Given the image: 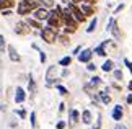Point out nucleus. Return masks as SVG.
Returning <instances> with one entry per match:
<instances>
[{"instance_id": "c9c22d12", "label": "nucleus", "mask_w": 132, "mask_h": 129, "mask_svg": "<svg viewBox=\"0 0 132 129\" xmlns=\"http://www.w3.org/2000/svg\"><path fill=\"white\" fill-rule=\"evenodd\" d=\"M62 111H65V105L60 103V105H59V113H62Z\"/></svg>"}, {"instance_id": "c85d7f7f", "label": "nucleus", "mask_w": 132, "mask_h": 129, "mask_svg": "<svg viewBox=\"0 0 132 129\" xmlns=\"http://www.w3.org/2000/svg\"><path fill=\"white\" fill-rule=\"evenodd\" d=\"M114 79L116 80H122V72H121V70H114Z\"/></svg>"}, {"instance_id": "bb28decb", "label": "nucleus", "mask_w": 132, "mask_h": 129, "mask_svg": "<svg viewBox=\"0 0 132 129\" xmlns=\"http://www.w3.org/2000/svg\"><path fill=\"white\" fill-rule=\"evenodd\" d=\"M57 90L60 92V95H69V90L65 88V87H62V85H57Z\"/></svg>"}, {"instance_id": "e433bc0d", "label": "nucleus", "mask_w": 132, "mask_h": 129, "mask_svg": "<svg viewBox=\"0 0 132 129\" xmlns=\"http://www.w3.org/2000/svg\"><path fill=\"white\" fill-rule=\"evenodd\" d=\"M39 54H41V62H46V54L43 52V51H39Z\"/></svg>"}, {"instance_id": "c756f323", "label": "nucleus", "mask_w": 132, "mask_h": 129, "mask_svg": "<svg viewBox=\"0 0 132 129\" xmlns=\"http://www.w3.org/2000/svg\"><path fill=\"white\" fill-rule=\"evenodd\" d=\"M41 3H44L46 7H52V5H54V0H41Z\"/></svg>"}, {"instance_id": "37998d69", "label": "nucleus", "mask_w": 132, "mask_h": 129, "mask_svg": "<svg viewBox=\"0 0 132 129\" xmlns=\"http://www.w3.org/2000/svg\"><path fill=\"white\" fill-rule=\"evenodd\" d=\"M60 2H64V3H70L72 0H60Z\"/></svg>"}, {"instance_id": "a878e982", "label": "nucleus", "mask_w": 132, "mask_h": 129, "mask_svg": "<svg viewBox=\"0 0 132 129\" xmlns=\"http://www.w3.org/2000/svg\"><path fill=\"white\" fill-rule=\"evenodd\" d=\"M29 92H31V93H34V92H36V84H34L33 79H29Z\"/></svg>"}, {"instance_id": "9b49d317", "label": "nucleus", "mask_w": 132, "mask_h": 129, "mask_svg": "<svg viewBox=\"0 0 132 129\" xmlns=\"http://www.w3.org/2000/svg\"><path fill=\"white\" fill-rule=\"evenodd\" d=\"M34 18L39 20V21L47 20V18H49V12H47L46 8H36V10H34Z\"/></svg>"}, {"instance_id": "5701e85b", "label": "nucleus", "mask_w": 132, "mask_h": 129, "mask_svg": "<svg viewBox=\"0 0 132 129\" xmlns=\"http://www.w3.org/2000/svg\"><path fill=\"white\" fill-rule=\"evenodd\" d=\"M101 119H103V118H101V115H100L98 118H96V123L93 124V127H91V129H101Z\"/></svg>"}, {"instance_id": "dca6fc26", "label": "nucleus", "mask_w": 132, "mask_h": 129, "mask_svg": "<svg viewBox=\"0 0 132 129\" xmlns=\"http://www.w3.org/2000/svg\"><path fill=\"white\" fill-rule=\"evenodd\" d=\"M98 96H100L101 103H104V105H109V103H111V98H109V95L106 93V92H100Z\"/></svg>"}, {"instance_id": "aec40b11", "label": "nucleus", "mask_w": 132, "mask_h": 129, "mask_svg": "<svg viewBox=\"0 0 132 129\" xmlns=\"http://www.w3.org/2000/svg\"><path fill=\"white\" fill-rule=\"evenodd\" d=\"M95 52L98 54V56H101V57H104V56H106V51H104V43L101 44V46H98V48L95 49Z\"/></svg>"}, {"instance_id": "c03bdc74", "label": "nucleus", "mask_w": 132, "mask_h": 129, "mask_svg": "<svg viewBox=\"0 0 132 129\" xmlns=\"http://www.w3.org/2000/svg\"><path fill=\"white\" fill-rule=\"evenodd\" d=\"M0 10H3V3L2 2H0Z\"/></svg>"}, {"instance_id": "2eb2a0df", "label": "nucleus", "mask_w": 132, "mask_h": 129, "mask_svg": "<svg viewBox=\"0 0 132 129\" xmlns=\"http://www.w3.org/2000/svg\"><path fill=\"white\" fill-rule=\"evenodd\" d=\"M91 111H88V110H85L83 113H82V123H85V124H91Z\"/></svg>"}, {"instance_id": "79ce46f5", "label": "nucleus", "mask_w": 132, "mask_h": 129, "mask_svg": "<svg viewBox=\"0 0 132 129\" xmlns=\"http://www.w3.org/2000/svg\"><path fill=\"white\" fill-rule=\"evenodd\" d=\"M127 88H129V90L132 92V82H129V85H127Z\"/></svg>"}, {"instance_id": "a211bd4d", "label": "nucleus", "mask_w": 132, "mask_h": 129, "mask_svg": "<svg viewBox=\"0 0 132 129\" xmlns=\"http://www.w3.org/2000/svg\"><path fill=\"white\" fill-rule=\"evenodd\" d=\"M26 23L29 25V26L36 28V29H38V28H43V26H41V23H39V20H36V18H28V20H26Z\"/></svg>"}, {"instance_id": "b1692460", "label": "nucleus", "mask_w": 132, "mask_h": 129, "mask_svg": "<svg viewBox=\"0 0 132 129\" xmlns=\"http://www.w3.org/2000/svg\"><path fill=\"white\" fill-rule=\"evenodd\" d=\"M59 41H60V44H64V46H69V38H67V36H62V34H60L59 36Z\"/></svg>"}, {"instance_id": "2f4dec72", "label": "nucleus", "mask_w": 132, "mask_h": 129, "mask_svg": "<svg viewBox=\"0 0 132 129\" xmlns=\"http://www.w3.org/2000/svg\"><path fill=\"white\" fill-rule=\"evenodd\" d=\"M122 10H124V3H121V5H119V7H118V8H116V10H114V15H118L119 12H122Z\"/></svg>"}, {"instance_id": "7c9ffc66", "label": "nucleus", "mask_w": 132, "mask_h": 129, "mask_svg": "<svg viewBox=\"0 0 132 129\" xmlns=\"http://www.w3.org/2000/svg\"><path fill=\"white\" fill-rule=\"evenodd\" d=\"M87 69H88L90 72H95V70H96V65H95L93 62H88V67H87Z\"/></svg>"}, {"instance_id": "20e7f679", "label": "nucleus", "mask_w": 132, "mask_h": 129, "mask_svg": "<svg viewBox=\"0 0 132 129\" xmlns=\"http://www.w3.org/2000/svg\"><path fill=\"white\" fill-rule=\"evenodd\" d=\"M41 38L44 39V43L47 44H52L55 39H57V28H52V26H47V28H43L41 29Z\"/></svg>"}, {"instance_id": "6ab92c4d", "label": "nucleus", "mask_w": 132, "mask_h": 129, "mask_svg": "<svg viewBox=\"0 0 132 129\" xmlns=\"http://www.w3.org/2000/svg\"><path fill=\"white\" fill-rule=\"evenodd\" d=\"M96 23H98V20L96 18H93L90 21V25H88V28H87V33H93L95 31V28H96Z\"/></svg>"}, {"instance_id": "f8f14e48", "label": "nucleus", "mask_w": 132, "mask_h": 129, "mask_svg": "<svg viewBox=\"0 0 132 129\" xmlns=\"http://www.w3.org/2000/svg\"><path fill=\"white\" fill-rule=\"evenodd\" d=\"M122 115H124L122 106H121V105H116L114 110H113V119L114 121H121V119H122Z\"/></svg>"}, {"instance_id": "a19ab883", "label": "nucleus", "mask_w": 132, "mask_h": 129, "mask_svg": "<svg viewBox=\"0 0 132 129\" xmlns=\"http://www.w3.org/2000/svg\"><path fill=\"white\" fill-rule=\"evenodd\" d=\"M114 129H127V127H126V126H122V124H118V126H116Z\"/></svg>"}, {"instance_id": "0eeeda50", "label": "nucleus", "mask_w": 132, "mask_h": 129, "mask_svg": "<svg viewBox=\"0 0 132 129\" xmlns=\"http://www.w3.org/2000/svg\"><path fill=\"white\" fill-rule=\"evenodd\" d=\"M78 121H80V113L75 110V108H72V110L69 111V127L73 129Z\"/></svg>"}, {"instance_id": "f257e3e1", "label": "nucleus", "mask_w": 132, "mask_h": 129, "mask_svg": "<svg viewBox=\"0 0 132 129\" xmlns=\"http://www.w3.org/2000/svg\"><path fill=\"white\" fill-rule=\"evenodd\" d=\"M62 21L65 25V33H75L78 28V21L77 18L70 13L69 8H62Z\"/></svg>"}, {"instance_id": "473e14b6", "label": "nucleus", "mask_w": 132, "mask_h": 129, "mask_svg": "<svg viewBox=\"0 0 132 129\" xmlns=\"http://www.w3.org/2000/svg\"><path fill=\"white\" fill-rule=\"evenodd\" d=\"M55 127H57V129H64V127H65V123H64V121H59L57 124H55Z\"/></svg>"}, {"instance_id": "4468645a", "label": "nucleus", "mask_w": 132, "mask_h": 129, "mask_svg": "<svg viewBox=\"0 0 132 129\" xmlns=\"http://www.w3.org/2000/svg\"><path fill=\"white\" fill-rule=\"evenodd\" d=\"M80 8H82V12L87 15V17H93L95 15V8H93V5H90V3H85Z\"/></svg>"}, {"instance_id": "f704fd0d", "label": "nucleus", "mask_w": 132, "mask_h": 129, "mask_svg": "<svg viewBox=\"0 0 132 129\" xmlns=\"http://www.w3.org/2000/svg\"><path fill=\"white\" fill-rule=\"evenodd\" d=\"M113 33L116 34V38H119V31H118V28H116V21H114V29H113Z\"/></svg>"}, {"instance_id": "cd10ccee", "label": "nucleus", "mask_w": 132, "mask_h": 129, "mask_svg": "<svg viewBox=\"0 0 132 129\" xmlns=\"http://www.w3.org/2000/svg\"><path fill=\"white\" fill-rule=\"evenodd\" d=\"M15 113H16V115L21 118V119H24V118H26V111H24V110H16Z\"/></svg>"}, {"instance_id": "72a5a7b5", "label": "nucleus", "mask_w": 132, "mask_h": 129, "mask_svg": "<svg viewBox=\"0 0 132 129\" xmlns=\"http://www.w3.org/2000/svg\"><path fill=\"white\" fill-rule=\"evenodd\" d=\"M124 64H126V65H127V67H129V70L132 72V64L129 62V60H127V59H124Z\"/></svg>"}, {"instance_id": "9d476101", "label": "nucleus", "mask_w": 132, "mask_h": 129, "mask_svg": "<svg viewBox=\"0 0 132 129\" xmlns=\"http://www.w3.org/2000/svg\"><path fill=\"white\" fill-rule=\"evenodd\" d=\"M24 100H26V92H24L21 87H16V90H15V101L18 103H23Z\"/></svg>"}, {"instance_id": "423d86ee", "label": "nucleus", "mask_w": 132, "mask_h": 129, "mask_svg": "<svg viewBox=\"0 0 132 129\" xmlns=\"http://www.w3.org/2000/svg\"><path fill=\"white\" fill-rule=\"evenodd\" d=\"M67 8L70 10V13H72L75 18H77V21H78V23H82V21H85V20H87V15H85V13L82 12V8L77 7L75 3H69V7H67Z\"/></svg>"}, {"instance_id": "393cba45", "label": "nucleus", "mask_w": 132, "mask_h": 129, "mask_svg": "<svg viewBox=\"0 0 132 129\" xmlns=\"http://www.w3.org/2000/svg\"><path fill=\"white\" fill-rule=\"evenodd\" d=\"M0 52H5V38H3V34H0Z\"/></svg>"}, {"instance_id": "4be33fe9", "label": "nucleus", "mask_w": 132, "mask_h": 129, "mask_svg": "<svg viewBox=\"0 0 132 129\" xmlns=\"http://www.w3.org/2000/svg\"><path fill=\"white\" fill-rule=\"evenodd\" d=\"M29 119H31V127H36V111H33L29 115Z\"/></svg>"}, {"instance_id": "58836bf2", "label": "nucleus", "mask_w": 132, "mask_h": 129, "mask_svg": "<svg viewBox=\"0 0 132 129\" xmlns=\"http://www.w3.org/2000/svg\"><path fill=\"white\" fill-rule=\"evenodd\" d=\"M80 51H82V48H80V46H77V48H75V51H73V54H78Z\"/></svg>"}, {"instance_id": "4c0bfd02", "label": "nucleus", "mask_w": 132, "mask_h": 129, "mask_svg": "<svg viewBox=\"0 0 132 129\" xmlns=\"http://www.w3.org/2000/svg\"><path fill=\"white\" fill-rule=\"evenodd\" d=\"M87 3H90V5H95V3H98V0H85Z\"/></svg>"}, {"instance_id": "7ed1b4c3", "label": "nucleus", "mask_w": 132, "mask_h": 129, "mask_svg": "<svg viewBox=\"0 0 132 129\" xmlns=\"http://www.w3.org/2000/svg\"><path fill=\"white\" fill-rule=\"evenodd\" d=\"M47 23H49V26H52V28H59L60 25L64 23L62 21V7H55V10L49 12Z\"/></svg>"}, {"instance_id": "6e6552de", "label": "nucleus", "mask_w": 132, "mask_h": 129, "mask_svg": "<svg viewBox=\"0 0 132 129\" xmlns=\"http://www.w3.org/2000/svg\"><path fill=\"white\" fill-rule=\"evenodd\" d=\"M29 25L26 21H18L16 25H15V33L16 34H28L29 33Z\"/></svg>"}, {"instance_id": "412c9836", "label": "nucleus", "mask_w": 132, "mask_h": 129, "mask_svg": "<svg viewBox=\"0 0 132 129\" xmlns=\"http://www.w3.org/2000/svg\"><path fill=\"white\" fill-rule=\"evenodd\" d=\"M70 64H72V59H70V57H62V59H60V65H62V67H69Z\"/></svg>"}, {"instance_id": "39448f33", "label": "nucleus", "mask_w": 132, "mask_h": 129, "mask_svg": "<svg viewBox=\"0 0 132 129\" xmlns=\"http://www.w3.org/2000/svg\"><path fill=\"white\" fill-rule=\"evenodd\" d=\"M59 75H62V74H59V67L57 65H51L47 69V74H46V85L47 87L54 85L55 82L59 80Z\"/></svg>"}, {"instance_id": "ddd939ff", "label": "nucleus", "mask_w": 132, "mask_h": 129, "mask_svg": "<svg viewBox=\"0 0 132 129\" xmlns=\"http://www.w3.org/2000/svg\"><path fill=\"white\" fill-rule=\"evenodd\" d=\"M7 51H8V56H10V60H13V62H20V60H21V57L18 56L16 49H15L13 46H8Z\"/></svg>"}, {"instance_id": "ea45409f", "label": "nucleus", "mask_w": 132, "mask_h": 129, "mask_svg": "<svg viewBox=\"0 0 132 129\" xmlns=\"http://www.w3.org/2000/svg\"><path fill=\"white\" fill-rule=\"evenodd\" d=\"M127 103H129V105L132 103V93H129V95H127Z\"/></svg>"}, {"instance_id": "f03ea898", "label": "nucleus", "mask_w": 132, "mask_h": 129, "mask_svg": "<svg viewBox=\"0 0 132 129\" xmlns=\"http://www.w3.org/2000/svg\"><path fill=\"white\" fill-rule=\"evenodd\" d=\"M36 8H39L38 7V0H21L20 5H18V15H23L24 17V15L34 12Z\"/></svg>"}, {"instance_id": "f3484780", "label": "nucleus", "mask_w": 132, "mask_h": 129, "mask_svg": "<svg viewBox=\"0 0 132 129\" xmlns=\"http://www.w3.org/2000/svg\"><path fill=\"white\" fill-rule=\"evenodd\" d=\"M101 69H103L104 72H111V70H113L114 69V62H113V60H106V62L103 64V65H101Z\"/></svg>"}, {"instance_id": "1a4fd4ad", "label": "nucleus", "mask_w": 132, "mask_h": 129, "mask_svg": "<svg viewBox=\"0 0 132 129\" xmlns=\"http://www.w3.org/2000/svg\"><path fill=\"white\" fill-rule=\"evenodd\" d=\"M91 57H93V51H91V49H83L82 54L78 56V60H80V62H83V64H88L90 60H91Z\"/></svg>"}]
</instances>
